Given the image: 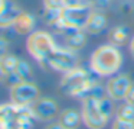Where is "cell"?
I'll return each mask as SVG.
<instances>
[{
    "mask_svg": "<svg viewBox=\"0 0 134 129\" xmlns=\"http://www.w3.org/2000/svg\"><path fill=\"white\" fill-rule=\"evenodd\" d=\"M43 65H48L49 68L61 73H68V71L74 70V68L79 67V58L75 54V51L69 49V48H59L56 47L55 51L49 55Z\"/></svg>",
    "mask_w": 134,
    "mask_h": 129,
    "instance_id": "6",
    "label": "cell"
},
{
    "mask_svg": "<svg viewBox=\"0 0 134 129\" xmlns=\"http://www.w3.org/2000/svg\"><path fill=\"white\" fill-rule=\"evenodd\" d=\"M18 61L19 59L16 58L15 55H12V54H6L4 57L0 58V65H2V68H3V73H4L6 77H10V76L15 74Z\"/></svg>",
    "mask_w": 134,
    "mask_h": 129,
    "instance_id": "18",
    "label": "cell"
},
{
    "mask_svg": "<svg viewBox=\"0 0 134 129\" xmlns=\"http://www.w3.org/2000/svg\"><path fill=\"white\" fill-rule=\"evenodd\" d=\"M20 13L22 9L13 0H4L3 9L0 10V29H6L9 26H13Z\"/></svg>",
    "mask_w": 134,
    "mask_h": 129,
    "instance_id": "11",
    "label": "cell"
},
{
    "mask_svg": "<svg viewBox=\"0 0 134 129\" xmlns=\"http://www.w3.org/2000/svg\"><path fill=\"white\" fill-rule=\"evenodd\" d=\"M45 10H56L59 12L65 7V0H43Z\"/></svg>",
    "mask_w": 134,
    "mask_h": 129,
    "instance_id": "21",
    "label": "cell"
},
{
    "mask_svg": "<svg viewBox=\"0 0 134 129\" xmlns=\"http://www.w3.org/2000/svg\"><path fill=\"white\" fill-rule=\"evenodd\" d=\"M85 31L82 29H72V31H65V45L66 48L72 51H78L85 45Z\"/></svg>",
    "mask_w": 134,
    "mask_h": 129,
    "instance_id": "14",
    "label": "cell"
},
{
    "mask_svg": "<svg viewBox=\"0 0 134 129\" xmlns=\"http://www.w3.org/2000/svg\"><path fill=\"white\" fill-rule=\"evenodd\" d=\"M3 77H6V76H4V73H3V68H2V65H0V80H3Z\"/></svg>",
    "mask_w": 134,
    "mask_h": 129,
    "instance_id": "28",
    "label": "cell"
},
{
    "mask_svg": "<svg viewBox=\"0 0 134 129\" xmlns=\"http://www.w3.org/2000/svg\"><path fill=\"white\" fill-rule=\"evenodd\" d=\"M15 31L19 35H26V33H32L33 28H35V18H33L30 13L22 12L18 16L15 25H13Z\"/></svg>",
    "mask_w": 134,
    "mask_h": 129,
    "instance_id": "16",
    "label": "cell"
},
{
    "mask_svg": "<svg viewBox=\"0 0 134 129\" xmlns=\"http://www.w3.org/2000/svg\"><path fill=\"white\" fill-rule=\"evenodd\" d=\"M130 38V29L124 25H118V26H114L113 29H110L108 32V44L114 45V47L120 48L122 45H125L128 42Z\"/></svg>",
    "mask_w": 134,
    "mask_h": 129,
    "instance_id": "13",
    "label": "cell"
},
{
    "mask_svg": "<svg viewBox=\"0 0 134 129\" xmlns=\"http://www.w3.org/2000/svg\"><path fill=\"white\" fill-rule=\"evenodd\" d=\"M46 129H64V128H62V126L59 125V123H55V125H51V126H48Z\"/></svg>",
    "mask_w": 134,
    "mask_h": 129,
    "instance_id": "27",
    "label": "cell"
},
{
    "mask_svg": "<svg viewBox=\"0 0 134 129\" xmlns=\"http://www.w3.org/2000/svg\"><path fill=\"white\" fill-rule=\"evenodd\" d=\"M33 119L30 106L0 105V129H30Z\"/></svg>",
    "mask_w": 134,
    "mask_h": 129,
    "instance_id": "2",
    "label": "cell"
},
{
    "mask_svg": "<svg viewBox=\"0 0 134 129\" xmlns=\"http://www.w3.org/2000/svg\"><path fill=\"white\" fill-rule=\"evenodd\" d=\"M91 13H92V9L87 3L79 4V6H65L64 9L59 10L58 22H56L55 28L59 29L61 32L72 29L84 31Z\"/></svg>",
    "mask_w": 134,
    "mask_h": 129,
    "instance_id": "4",
    "label": "cell"
},
{
    "mask_svg": "<svg viewBox=\"0 0 134 129\" xmlns=\"http://www.w3.org/2000/svg\"><path fill=\"white\" fill-rule=\"evenodd\" d=\"M94 81L95 80L90 76V73L87 70L76 67L74 70L68 71V73H64L59 87H61L62 93L68 94V96L84 99V96L87 94V91L90 90Z\"/></svg>",
    "mask_w": 134,
    "mask_h": 129,
    "instance_id": "3",
    "label": "cell"
},
{
    "mask_svg": "<svg viewBox=\"0 0 134 129\" xmlns=\"http://www.w3.org/2000/svg\"><path fill=\"white\" fill-rule=\"evenodd\" d=\"M3 4H4V0H0V10L3 9Z\"/></svg>",
    "mask_w": 134,
    "mask_h": 129,
    "instance_id": "29",
    "label": "cell"
},
{
    "mask_svg": "<svg viewBox=\"0 0 134 129\" xmlns=\"http://www.w3.org/2000/svg\"><path fill=\"white\" fill-rule=\"evenodd\" d=\"M131 80L128 76H115L113 78L108 80L107 83V96L111 97L113 100L118 102V100H125V96L128 93V88L131 87Z\"/></svg>",
    "mask_w": 134,
    "mask_h": 129,
    "instance_id": "10",
    "label": "cell"
},
{
    "mask_svg": "<svg viewBox=\"0 0 134 129\" xmlns=\"http://www.w3.org/2000/svg\"><path fill=\"white\" fill-rule=\"evenodd\" d=\"M26 48L27 52L36 61L41 62V64H45L46 59L49 58V55L55 51L56 44L51 33L45 32V31H35L27 36Z\"/></svg>",
    "mask_w": 134,
    "mask_h": 129,
    "instance_id": "5",
    "label": "cell"
},
{
    "mask_svg": "<svg viewBox=\"0 0 134 129\" xmlns=\"http://www.w3.org/2000/svg\"><path fill=\"white\" fill-rule=\"evenodd\" d=\"M125 102L134 105V83L131 84V87L128 88V93H127V96H125Z\"/></svg>",
    "mask_w": 134,
    "mask_h": 129,
    "instance_id": "24",
    "label": "cell"
},
{
    "mask_svg": "<svg viewBox=\"0 0 134 129\" xmlns=\"http://www.w3.org/2000/svg\"><path fill=\"white\" fill-rule=\"evenodd\" d=\"M114 100L111 99V97H102L101 100H98V106H99V110L102 112V115H104L105 117H108L110 119L111 115L114 113Z\"/></svg>",
    "mask_w": 134,
    "mask_h": 129,
    "instance_id": "20",
    "label": "cell"
},
{
    "mask_svg": "<svg viewBox=\"0 0 134 129\" xmlns=\"http://www.w3.org/2000/svg\"><path fill=\"white\" fill-rule=\"evenodd\" d=\"M81 116H82L84 125L88 129H102L108 123V120H110L99 110L98 100H94V99H85L84 100Z\"/></svg>",
    "mask_w": 134,
    "mask_h": 129,
    "instance_id": "8",
    "label": "cell"
},
{
    "mask_svg": "<svg viewBox=\"0 0 134 129\" xmlns=\"http://www.w3.org/2000/svg\"><path fill=\"white\" fill-rule=\"evenodd\" d=\"M39 99V88L32 81H19L10 88V103L18 106H30Z\"/></svg>",
    "mask_w": 134,
    "mask_h": 129,
    "instance_id": "7",
    "label": "cell"
},
{
    "mask_svg": "<svg viewBox=\"0 0 134 129\" xmlns=\"http://www.w3.org/2000/svg\"><path fill=\"white\" fill-rule=\"evenodd\" d=\"M91 70L101 77L115 74L122 64V54L114 45H101L91 55Z\"/></svg>",
    "mask_w": 134,
    "mask_h": 129,
    "instance_id": "1",
    "label": "cell"
},
{
    "mask_svg": "<svg viewBox=\"0 0 134 129\" xmlns=\"http://www.w3.org/2000/svg\"><path fill=\"white\" fill-rule=\"evenodd\" d=\"M85 4V0H65V6H79Z\"/></svg>",
    "mask_w": 134,
    "mask_h": 129,
    "instance_id": "25",
    "label": "cell"
},
{
    "mask_svg": "<svg viewBox=\"0 0 134 129\" xmlns=\"http://www.w3.org/2000/svg\"><path fill=\"white\" fill-rule=\"evenodd\" d=\"M30 110L35 119L46 122V120H52L58 115V105L52 99L39 97L30 105Z\"/></svg>",
    "mask_w": 134,
    "mask_h": 129,
    "instance_id": "9",
    "label": "cell"
},
{
    "mask_svg": "<svg viewBox=\"0 0 134 129\" xmlns=\"http://www.w3.org/2000/svg\"><path fill=\"white\" fill-rule=\"evenodd\" d=\"M7 48H9V42H7V39H4V38L0 36V58L7 54Z\"/></svg>",
    "mask_w": 134,
    "mask_h": 129,
    "instance_id": "23",
    "label": "cell"
},
{
    "mask_svg": "<svg viewBox=\"0 0 134 129\" xmlns=\"http://www.w3.org/2000/svg\"><path fill=\"white\" fill-rule=\"evenodd\" d=\"M130 54H131V57L134 58V36L130 39Z\"/></svg>",
    "mask_w": 134,
    "mask_h": 129,
    "instance_id": "26",
    "label": "cell"
},
{
    "mask_svg": "<svg viewBox=\"0 0 134 129\" xmlns=\"http://www.w3.org/2000/svg\"><path fill=\"white\" fill-rule=\"evenodd\" d=\"M115 119L127 120V122H134V105H131V103H128V102L120 105L118 109H117Z\"/></svg>",
    "mask_w": 134,
    "mask_h": 129,
    "instance_id": "19",
    "label": "cell"
},
{
    "mask_svg": "<svg viewBox=\"0 0 134 129\" xmlns=\"http://www.w3.org/2000/svg\"><path fill=\"white\" fill-rule=\"evenodd\" d=\"M81 120H82L81 113H78L74 109H66V110L61 112L58 123L64 129H78Z\"/></svg>",
    "mask_w": 134,
    "mask_h": 129,
    "instance_id": "15",
    "label": "cell"
},
{
    "mask_svg": "<svg viewBox=\"0 0 134 129\" xmlns=\"http://www.w3.org/2000/svg\"><path fill=\"white\" fill-rule=\"evenodd\" d=\"M107 28V18L104 16V13L98 12V10H92L90 19H88L87 25H85L84 31L87 33H91V35H95V33H99Z\"/></svg>",
    "mask_w": 134,
    "mask_h": 129,
    "instance_id": "12",
    "label": "cell"
},
{
    "mask_svg": "<svg viewBox=\"0 0 134 129\" xmlns=\"http://www.w3.org/2000/svg\"><path fill=\"white\" fill-rule=\"evenodd\" d=\"M10 77L16 78L18 83L19 81H32V68H30V65L26 61L19 59L18 65H16V70H15V74Z\"/></svg>",
    "mask_w": 134,
    "mask_h": 129,
    "instance_id": "17",
    "label": "cell"
},
{
    "mask_svg": "<svg viewBox=\"0 0 134 129\" xmlns=\"http://www.w3.org/2000/svg\"><path fill=\"white\" fill-rule=\"evenodd\" d=\"M111 129H134V122H127V120L115 119Z\"/></svg>",
    "mask_w": 134,
    "mask_h": 129,
    "instance_id": "22",
    "label": "cell"
}]
</instances>
